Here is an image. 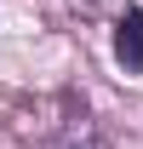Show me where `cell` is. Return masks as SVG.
I'll use <instances>...</instances> for the list:
<instances>
[{"mask_svg":"<svg viewBox=\"0 0 143 149\" xmlns=\"http://www.w3.org/2000/svg\"><path fill=\"white\" fill-rule=\"evenodd\" d=\"M115 57L126 69H143V12L137 6H126L120 23H115Z\"/></svg>","mask_w":143,"mask_h":149,"instance_id":"6da1fadb","label":"cell"}]
</instances>
